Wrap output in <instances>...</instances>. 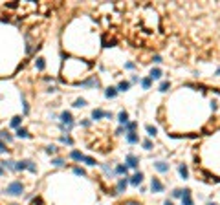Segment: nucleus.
Wrapping results in <instances>:
<instances>
[{"label":"nucleus","mask_w":220,"mask_h":205,"mask_svg":"<svg viewBox=\"0 0 220 205\" xmlns=\"http://www.w3.org/2000/svg\"><path fill=\"white\" fill-rule=\"evenodd\" d=\"M6 192H8V194H13V196L22 194V192H24V185H22L20 181H13V183H9V185H8Z\"/></svg>","instance_id":"obj_1"},{"label":"nucleus","mask_w":220,"mask_h":205,"mask_svg":"<svg viewBox=\"0 0 220 205\" xmlns=\"http://www.w3.org/2000/svg\"><path fill=\"white\" fill-rule=\"evenodd\" d=\"M15 168L17 170H31V172H37V167L33 165V161H30V159H24V161H18L17 165H15Z\"/></svg>","instance_id":"obj_2"},{"label":"nucleus","mask_w":220,"mask_h":205,"mask_svg":"<svg viewBox=\"0 0 220 205\" xmlns=\"http://www.w3.org/2000/svg\"><path fill=\"white\" fill-rule=\"evenodd\" d=\"M92 117L94 119H101V117H112L110 112H103V110H94L92 112Z\"/></svg>","instance_id":"obj_3"},{"label":"nucleus","mask_w":220,"mask_h":205,"mask_svg":"<svg viewBox=\"0 0 220 205\" xmlns=\"http://www.w3.org/2000/svg\"><path fill=\"white\" fill-rule=\"evenodd\" d=\"M182 205H192L191 190H183V194H182Z\"/></svg>","instance_id":"obj_4"},{"label":"nucleus","mask_w":220,"mask_h":205,"mask_svg":"<svg viewBox=\"0 0 220 205\" xmlns=\"http://www.w3.org/2000/svg\"><path fill=\"white\" fill-rule=\"evenodd\" d=\"M150 187H152V190H154V192H161V190H163L161 181H160V180H156V178L152 180V185H150Z\"/></svg>","instance_id":"obj_5"},{"label":"nucleus","mask_w":220,"mask_h":205,"mask_svg":"<svg viewBox=\"0 0 220 205\" xmlns=\"http://www.w3.org/2000/svg\"><path fill=\"white\" fill-rule=\"evenodd\" d=\"M141 181H143V174L141 172H138V174H134L132 178H130V183H132V185H140Z\"/></svg>","instance_id":"obj_6"},{"label":"nucleus","mask_w":220,"mask_h":205,"mask_svg":"<svg viewBox=\"0 0 220 205\" xmlns=\"http://www.w3.org/2000/svg\"><path fill=\"white\" fill-rule=\"evenodd\" d=\"M154 167H156V170H160V172H167V170H169V165H167V163H163V161L154 163Z\"/></svg>","instance_id":"obj_7"},{"label":"nucleus","mask_w":220,"mask_h":205,"mask_svg":"<svg viewBox=\"0 0 220 205\" xmlns=\"http://www.w3.org/2000/svg\"><path fill=\"white\" fill-rule=\"evenodd\" d=\"M61 121L66 123V125H72V114L70 112H63L61 114Z\"/></svg>","instance_id":"obj_8"},{"label":"nucleus","mask_w":220,"mask_h":205,"mask_svg":"<svg viewBox=\"0 0 220 205\" xmlns=\"http://www.w3.org/2000/svg\"><path fill=\"white\" fill-rule=\"evenodd\" d=\"M127 161H128V167H138V158H136V156H132V154H130L128 156V158H127Z\"/></svg>","instance_id":"obj_9"},{"label":"nucleus","mask_w":220,"mask_h":205,"mask_svg":"<svg viewBox=\"0 0 220 205\" xmlns=\"http://www.w3.org/2000/svg\"><path fill=\"white\" fill-rule=\"evenodd\" d=\"M20 123H22V117H20V115H17V117L11 119V126H13V128H20Z\"/></svg>","instance_id":"obj_10"},{"label":"nucleus","mask_w":220,"mask_h":205,"mask_svg":"<svg viewBox=\"0 0 220 205\" xmlns=\"http://www.w3.org/2000/svg\"><path fill=\"white\" fill-rule=\"evenodd\" d=\"M161 77V70L160 68H154L152 72H150V79H160Z\"/></svg>","instance_id":"obj_11"},{"label":"nucleus","mask_w":220,"mask_h":205,"mask_svg":"<svg viewBox=\"0 0 220 205\" xmlns=\"http://www.w3.org/2000/svg\"><path fill=\"white\" fill-rule=\"evenodd\" d=\"M82 158H85V156H82L81 152H77V150H73V152H72V159H75V161H82Z\"/></svg>","instance_id":"obj_12"},{"label":"nucleus","mask_w":220,"mask_h":205,"mask_svg":"<svg viewBox=\"0 0 220 205\" xmlns=\"http://www.w3.org/2000/svg\"><path fill=\"white\" fill-rule=\"evenodd\" d=\"M116 93H118V92H116V88H108V90L105 92V95H106L108 99H112V97H116Z\"/></svg>","instance_id":"obj_13"},{"label":"nucleus","mask_w":220,"mask_h":205,"mask_svg":"<svg viewBox=\"0 0 220 205\" xmlns=\"http://www.w3.org/2000/svg\"><path fill=\"white\" fill-rule=\"evenodd\" d=\"M17 135H18V138H28L30 134H28L26 128H17Z\"/></svg>","instance_id":"obj_14"},{"label":"nucleus","mask_w":220,"mask_h":205,"mask_svg":"<svg viewBox=\"0 0 220 205\" xmlns=\"http://www.w3.org/2000/svg\"><path fill=\"white\" fill-rule=\"evenodd\" d=\"M180 174H182V178H183V180H187L189 172H187V167H185V165H180Z\"/></svg>","instance_id":"obj_15"},{"label":"nucleus","mask_w":220,"mask_h":205,"mask_svg":"<svg viewBox=\"0 0 220 205\" xmlns=\"http://www.w3.org/2000/svg\"><path fill=\"white\" fill-rule=\"evenodd\" d=\"M128 121V114L123 110V112H119V123H127Z\"/></svg>","instance_id":"obj_16"},{"label":"nucleus","mask_w":220,"mask_h":205,"mask_svg":"<svg viewBox=\"0 0 220 205\" xmlns=\"http://www.w3.org/2000/svg\"><path fill=\"white\" fill-rule=\"evenodd\" d=\"M127 139H128V143H138V135H136L134 132H128Z\"/></svg>","instance_id":"obj_17"},{"label":"nucleus","mask_w":220,"mask_h":205,"mask_svg":"<svg viewBox=\"0 0 220 205\" xmlns=\"http://www.w3.org/2000/svg\"><path fill=\"white\" fill-rule=\"evenodd\" d=\"M2 168H15V161H2Z\"/></svg>","instance_id":"obj_18"},{"label":"nucleus","mask_w":220,"mask_h":205,"mask_svg":"<svg viewBox=\"0 0 220 205\" xmlns=\"http://www.w3.org/2000/svg\"><path fill=\"white\" fill-rule=\"evenodd\" d=\"M128 86H130V84H128V83H125V81H123V83H119L118 90H119V92H125V90H128Z\"/></svg>","instance_id":"obj_19"},{"label":"nucleus","mask_w":220,"mask_h":205,"mask_svg":"<svg viewBox=\"0 0 220 205\" xmlns=\"http://www.w3.org/2000/svg\"><path fill=\"white\" fill-rule=\"evenodd\" d=\"M141 86L145 88V90H149V88H150V79H143L141 81Z\"/></svg>","instance_id":"obj_20"},{"label":"nucleus","mask_w":220,"mask_h":205,"mask_svg":"<svg viewBox=\"0 0 220 205\" xmlns=\"http://www.w3.org/2000/svg\"><path fill=\"white\" fill-rule=\"evenodd\" d=\"M125 187H127V180H121L118 183V190H125Z\"/></svg>","instance_id":"obj_21"},{"label":"nucleus","mask_w":220,"mask_h":205,"mask_svg":"<svg viewBox=\"0 0 220 205\" xmlns=\"http://www.w3.org/2000/svg\"><path fill=\"white\" fill-rule=\"evenodd\" d=\"M82 84H86V86H97L99 83L95 79H90V81H86V83H82Z\"/></svg>","instance_id":"obj_22"},{"label":"nucleus","mask_w":220,"mask_h":205,"mask_svg":"<svg viewBox=\"0 0 220 205\" xmlns=\"http://www.w3.org/2000/svg\"><path fill=\"white\" fill-rule=\"evenodd\" d=\"M51 163H53L55 167H63V165H64V161H63V159H59V158H57V159H53Z\"/></svg>","instance_id":"obj_23"},{"label":"nucleus","mask_w":220,"mask_h":205,"mask_svg":"<svg viewBox=\"0 0 220 205\" xmlns=\"http://www.w3.org/2000/svg\"><path fill=\"white\" fill-rule=\"evenodd\" d=\"M37 68L39 70H44V59H37Z\"/></svg>","instance_id":"obj_24"},{"label":"nucleus","mask_w":220,"mask_h":205,"mask_svg":"<svg viewBox=\"0 0 220 205\" xmlns=\"http://www.w3.org/2000/svg\"><path fill=\"white\" fill-rule=\"evenodd\" d=\"M85 105H86V101H85V99H77V101H75V106H77V108L85 106Z\"/></svg>","instance_id":"obj_25"},{"label":"nucleus","mask_w":220,"mask_h":205,"mask_svg":"<svg viewBox=\"0 0 220 205\" xmlns=\"http://www.w3.org/2000/svg\"><path fill=\"white\" fill-rule=\"evenodd\" d=\"M0 138H4V139H8V141H11V135H9L8 132H6V130H2V132H0Z\"/></svg>","instance_id":"obj_26"},{"label":"nucleus","mask_w":220,"mask_h":205,"mask_svg":"<svg viewBox=\"0 0 220 205\" xmlns=\"http://www.w3.org/2000/svg\"><path fill=\"white\" fill-rule=\"evenodd\" d=\"M167 88H169V81H165V83L160 84V90H161V92H167Z\"/></svg>","instance_id":"obj_27"},{"label":"nucleus","mask_w":220,"mask_h":205,"mask_svg":"<svg viewBox=\"0 0 220 205\" xmlns=\"http://www.w3.org/2000/svg\"><path fill=\"white\" fill-rule=\"evenodd\" d=\"M116 172H118V174H125V172H127V167H123V165H119L118 168H116Z\"/></svg>","instance_id":"obj_28"},{"label":"nucleus","mask_w":220,"mask_h":205,"mask_svg":"<svg viewBox=\"0 0 220 205\" xmlns=\"http://www.w3.org/2000/svg\"><path fill=\"white\" fill-rule=\"evenodd\" d=\"M147 132H149L150 135H154V134H156V128H154L152 125H147Z\"/></svg>","instance_id":"obj_29"},{"label":"nucleus","mask_w":220,"mask_h":205,"mask_svg":"<svg viewBox=\"0 0 220 205\" xmlns=\"http://www.w3.org/2000/svg\"><path fill=\"white\" fill-rule=\"evenodd\" d=\"M134 128H136V123H127V130L128 132H132Z\"/></svg>","instance_id":"obj_30"},{"label":"nucleus","mask_w":220,"mask_h":205,"mask_svg":"<svg viewBox=\"0 0 220 205\" xmlns=\"http://www.w3.org/2000/svg\"><path fill=\"white\" fill-rule=\"evenodd\" d=\"M73 172L77 174V176H85V170H82V168H79V167H77V168H73Z\"/></svg>","instance_id":"obj_31"},{"label":"nucleus","mask_w":220,"mask_h":205,"mask_svg":"<svg viewBox=\"0 0 220 205\" xmlns=\"http://www.w3.org/2000/svg\"><path fill=\"white\" fill-rule=\"evenodd\" d=\"M82 161H86L88 165H95V161H94L92 158H86V156H85V158H82Z\"/></svg>","instance_id":"obj_32"},{"label":"nucleus","mask_w":220,"mask_h":205,"mask_svg":"<svg viewBox=\"0 0 220 205\" xmlns=\"http://www.w3.org/2000/svg\"><path fill=\"white\" fill-rule=\"evenodd\" d=\"M6 150H8V148H6V143H4V141H0V154L6 152Z\"/></svg>","instance_id":"obj_33"},{"label":"nucleus","mask_w":220,"mask_h":205,"mask_svg":"<svg viewBox=\"0 0 220 205\" xmlns=\"http://www.w3.org/2000/svg\"><path fill=\"white\" fill-rule=\"evenodd\" d=\"M143 147H145L147 150H150V148H152V143H150V141H145V143H143Z\"/></svg>","instance_id":"obj_34"},{"label":"nucleus","mask_w":220,"mask_h":205,"mask_svg":"<svg viewBox=\"0 0 220 205\" xmlns=\"http://www.w3.org/2000/svg\"><path fill=\"white\" fill-rule=\"evenodd\" d=\"M182 194H183V190H174V192H173V196H174V198H180Z\"/></svg>","instance_id":"obj_35"},{"label":"nucleus","mask_w":220,"mask_h":205,"mask_svg":"<svg viewBox=\"0 0 220 205\" xmlns=\"http://www.w3.org/2000/svg\"><path fill=\"white\" fill-rule=\"evenodd\" d=\"M46 152H48V154H55V147H48Z\"/></svg>","instance_id":"obj_36"},{"label":"nucleus","mask_w":220,"mask_h":205,"mask_svg":"<svg viewBox=\"0 0 220 205\" xmlns=\"http://www.w3.org/2000/svg\"><path fill=\"white\" fill-rule=\"evenodd\" d=\"M61 141H63V143H66V145H72V139H70V138H63Z\"/></svg>","instance_id":"obj_37"},{"label":"nucleus","mask_w":220,"mask_h":205,"mask_svg":"<svg viewBox=\"0 0 220 205\" xmlns=\"http://www.w3.org/2000/svg\"><path fill=\"white\" fill-rule=\"evenodd\" d=\"M2 174H4V168H2V167H0V176H2Z\"/></svg>","instance_id":"obj_38"},{"label":"nucleus","mask_w":220,"mask_h":205,"mask_svg":"<svg viewBox=\"0 0 220 205\" xmlns=\"http://www.w3.org/2000/svg\"><path fill=\"white\" fill-rule=\"evenodd\" d=\"M165 205H173V203H171V201H165Z\"/></svg>","instance_id":"obj_39"},{"label":"nucleus","mask_w":220,"mask_h":205,"mask_svg":"<svg viewBox=\"0 0 220 205\" xmlns=\"http://www.w3.org/2000/svg\"><path fill=\"white\" fill-rule=\"evenodd\" d=\"M209 205H215V203H209Z\"/></svg>","instance_id":"obj_40"},{"label":"nucleus","mask_w":220,"mask_h":205,"mask_svg":"<svg viewBox=\"0 0 220 205\" xmlns=\"http://www.w3.org/2000/svg\"><path fill=\"white\" fill-rule=\"evenodd\" d=\"M11 205H17V203H11Z\"/></svg>","instance_id":"obj_41"}]
</instances>
